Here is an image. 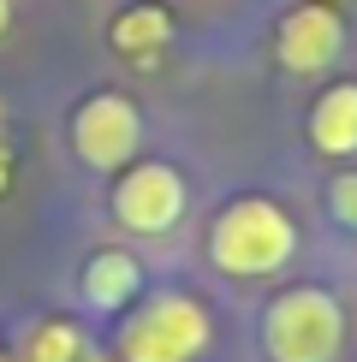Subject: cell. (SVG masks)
<instances>
[{
    "label": "cell",
    "instance_id": "1",
    "mask_svg": "<svg viewBox=\"0 0 357 362\" xmlns=\"http://www.w3.org/2000/svg\"><path fill=\"white\" fill-rule=\"evenodd\" d=\"M298 255V226L268 196H238L208 226V262L227 279H268Z\"/></svg>",
    "mask_w": 357,
    "mask_h": 362
},
{
    "label": "cell",
    "instance_id": "2",
    "mask_svg": "<svg viewBox=\"0 0 357 362\" xmlns=\"http://www.w3.org/2000/svg\"><path fill=\"white\" fill-rule=\"evenodd\" d=\"M215 344V315L191 291H155L137 309H125L113 333L119 362H197Z\"/></svg>",
    "mask_w": 357,
    "mask_h": 362
},
{
    "label": "cell",
    "instance_id": "3",
    "mask_svg": "<svg viewBox=\"0 0 357 362\" xmlns=\"http://www.w3.org/2000/svg\"><path fill=\"white\" fill-rule=\"evenodd\" d=\"M346 344V309L327 285H286L262 309L268 362H334Z\"/></svg>",
    "mask_w": 357,
    "mask_h": 362
},
{
    "label": "cell",
    "instance_id": "4",
    "mask_svg": "<svg viewBox=\"0 0 357 362\" xmlns=\"http://www.w3.org/2000/svg\"><path fill=\"white\" fill-rule=\"evenodd\" d=\"M72 148L89 173H125L143 148V113L119 89H96L78 113H72Z\"/></svg>",
    "mask_w": 357,
    "mask_h": 362
},
{
    "label": "cell",
    "instance_id": "5",
    "mask_svg": "<svg viewBox=\"0 0 357 362\" xmlns=\"http://www.w3.org/2000/svg\"><path fill=\"white\" fill-rule=\"evenodd\" d=\"M113 220L137 238H161L185 220V178L167 160H137L113 185Z\"/></svg>",
    "mask_w": 357,
    "mask_h": 362
},
{
    "label": "cell",
    "instance_id": "6",
    "mask_svg": "<svg viewBox=\"0 0 357 362\" xmlns=\"http://www.w3.org/2000/svg\"><path fill=\"white\" fill-rule=\"evenodd\" d=\"M339 48H346V18H339L327 0L292 6L286 18H280V30H274V54H280V66H286L292 78H316V71H327L339 59Z\"/></svg>",
    "mask_w": 357,
    "mask_h": 362
},
{
    "label": "cell",
    "instance_id": "7",
    "mask_svg": "<svg viewBox=\"0 0 357 362\" xmlns=\"http://www.w3.org/2000/svg\"><path fill=\"white\" fill-rule=\"evenodd\" d=\"M78 291H84V303L96 309V315H125L131 303L143 297V262L131 250H96L84 262V274H78Z\"/></svg>",
    "mask_w": 357,
    "mask_h": 362
},
{
    "label": "cell",
    "instance_id": "8",
    "mask_svg": "<svg viewBox=\"0 0 357 362\" xmlns=\"http://www.w3.org/2000/svg\"><path fill=\"white\" fill-rule=\"evenodd\" d=\"M310 143L334 160L357 155V83H327L310 107Z\"/></svg>",
    "mask_w": 357,
    "mask_h": 362
},
{
    "label": "cell",
    "instance_id": "9",
    "mask_svg": "<svg viewBox=\"0 0 357 362\" xmlns=\"http://www.w3.org/2000/svg\"><path fill=\"white\" fill-rule=\"evenodd\" d=\"M89 344L78 333V321H66V315H42V321H30L18 344H12V362H84Z\"/></svg>",
    "mask_w": 357,
    "mask_h": 362
},
{
    "label": "cell",
    "instance_id": "10",
    "mask_svg": "<svg viewBox=\"0 0 357 362\" xmlns=\"http://www.w3.org/2000/svg\"><path fill=\"white\" fill-rule=\"evenodd\" d=\"M167 12H161V6H131L125 12V18H119L113 24V48L119 54H155L161 48V42H167Z\"/></svg>",
    "mask_w": 357,
    "mask_h": 362
},
{
    "label": "cell",
    "instance_id": "11",
    "mask_svg": "<svg viewBox=\"0 0 357 362\" xmlns=\"http://www.w3.org/2000/svg\"><path fill=\"white\" fill-rule=\"evenodd\" d=\"M327 214L346 226V232H357V167L327 178Z\"/></svg>",
    "mask_w": 357,
    "mask_h": 362
},
{
    "label": "cell",
    "instance_id": "12",
    "mask_svg": "<svg viewBox=\"0 0 357 362\" xmlns=\"http://www.w3.org/2000/svg\"><path fill=\"white\" fill-rule=\"evenodd\" d=\"M6 24H12V0H0V36H6Z\"/></svg>",
    "mask_w": 357,
    "mask_h": 362
},
{
    "label": "cell",
    "instance_id": "13",
    "mask_svg": "<svg viewBox=\"0 0 357 362\" xmlns=\"http://www.w3.org/2000/svg\"><path fill=\"white\" fill-rule=\"evenodd\" d=\"M84 362H119V356H101V351H89V356H84Z\"/></svg>",
    "mask_w": 357,
    "mask_h": 362
},
{
    "label": "cell",
    "instance_id": "14",
    "mask_svg": "<svg viewBox=\"0 0 357 362\" xmlns=\"http://www.w3.org/2000/svg\"><path fill=\"white\" fill-rule=\"evenodd\" d=\"M0 362H12V356H6V351H0Z\"/></svg>",
    "mask_w": 357,
    "mask_h": 362
}]
</instances>
